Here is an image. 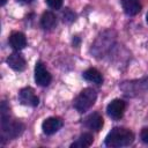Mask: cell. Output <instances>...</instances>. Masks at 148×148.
I'll return each mask as SVG.
<instances>
[{"label": "cell", "instance_id": "cell-13", "mask_svg": "<svg viewBox=\"0 0 148 148\" xmlns=\"http://www.w3.org/2000/svg\"><path fill=\"white\" fill-rule=\"evenodd\" d=\"M82 75H83L84 80H87L89 82H92L96 84H101L103 82V76L96 68H88L87 71L83 72Z\"/></svg>", "mask_w": 148, "mask_h": 148}, {"label": "cell", "instance_id": "cell-16", "mask_svg": "<svg viewBox=\"0 0 148 148\" xmlns=\"http://www.w3.org/2000/svg\"><path fill=\"white\" fill-rule=\"evenodd\" d=\"M74 17H75L74 13H72L68 8H66V9H65V13H64V20H66V21L71 22V21H73V20H74Z\"/></svg>", "mask_w": 148, "mask_h": 148}, {"label": "cell", "instance_id": "cell-8", "mask_svg": "<svg viewBox=\"0 0 148 148\" xmlns=\"http://www.w3.org/2000/svg\"><path fill=\"white\" fill-rule=\"evenodd\" d=\"M7 64L10 68L17 72H22L25 68V59L20 53H12L7 58Z\"/></svg>", "mask_w": 148, "mask_h": 148}, {"label": "cell", "instance_id": "cell-7", "mask_svg": "<svg viewBox=\"0 0 148 148\" xmlns=\"http://www.w3.org/2000/svg\"><path fill=\"white\" fill-rule=\"evenodd\" d=\"M62 127V120L60 118H57V117H50V118H46L43 124H42V130L45 134L47 135H51V134H54L56 132H58L60 128Z\"/></svg>", "mask_w": 148, "mask_h": 148}, {"label": "cell", "instance_id": "cell-11", "mask_svg": "<svg viewBox=\"0 0 148 148\" xmlns=\"http://www.w3.org/2000/svg\"><path fill=\"white\" fill-rule=\"evenodd\" d=\"M121 6L127 15H136L141 10L140 0H121Z\"/></svg>", "mask_w": 148, "mask_h": 148}, {"label": "cell", "instance_id": "cell-3", "mask_svg": "<svg viewBox=\"0 0 148 148\" xmlns=\"http://www.w3.org/2000/svg\"><path fill=\"white\" fill-rule=\"evenodd\" d=\"M96 97L97 94L92 88H84L75 98L74 108L79 112H84L92 106V104L96 101Z\"/></svg>", "mask_w": 148, "mask_h": 148}, {"label": "cell", "instance_id": "cell-17", "mask_svg": "<svg viewBox=\"0 0 148 148\" xmlns=\"http://www.w3.org/2000/svg\"><path fill=\"white\" fill-rule=\"evenodd\" d=\"M140 138L145 143H148V127L142 128L141 133H140Z\"/></svg>", "mask_w": 148, "mask_h": 148}, {"label": "cell", "instance_id": "cell-1", "mask_svg": "<svg viewBox=\"0 0 148 148\" xmlns=\"http://www.w3.org/2000/svg\"><path fill=\"white\" fill-rule=\"evenodd\" d=\"M23 124L20 121L9 119V108L6 102L1 104V138L2 140H9L17 138L23 132Z\"/></svg>", "mask_w": 148, "mask_h": 148}, {"label": "cell", "instance_id": "cell-10", "mask_svg": "<svg viewBox=\"0 0 148 148\" xmlns=\"http://www.w3.org/2000/svg\"><path fill=\"white\" fill-rule=\"evenodd\" d=\"M9 44L10 46L15 50V51H20L22 49L25 47L27 45V38L24 36V34L22 32H13L9 37Z\"/></svg>", "mask_w": 148, "mask_h": 148}, {"label": "cell", "instance_id": "cell-14", "mask_svg": "<svg viewBox=\"0 0 148 148\" xmlns=\"http://www.w3.org/2000/svg\"><path fill=\"white\" fill-rule=\"evenodd\" d=\"M92 141H94V138L90 133H83L76 139V141H74L71 145V147L72 148H86V147H89L92 143Z\"/></svg>", "mask_w": 148, "mask_h": 148}, {"label": "cell", "instance_id": "cell-2", "mask_svg": "<svg viewBox=\"0 0 148 148\" xmlns=\"http://www.w3.org/2000/svg\"><path fill=\"white\" fill-rule=\"evenodd\" d=\"M133 141H134V134L130 130L123 127H114L106 135L104 143L106 147L119 148V147L130 146L132 145Z\"/></svg>", "mask_w": 148, "mask_h": 148}, {"label": "cell", "instance_id": "cell-18", "mask_svg": "<svg viewBox=\"0 0 148 148\" xmlns=\"http://www.w3.org/2000/svg\"><path fill=\"white\" fill-rule=\"evenodd\" d=\"M17 1L23 2V3H29V2H31V1H34V0H17Z\"/></svg>", "mask_w": 148, "mask_h": 148}, {"label": "cell", "instance_id": "cell-9", "mask_svg": "<svg viewBox=\"0 0 148 148\" xmlns=\"http://www.w3.org/2000/svg\"><path fill=\"white\" fill-rule=\"evenodd\" d=\"M84 124L92 131H99L103 127V118L98 112H92L86 118Z\"/></svg>", "mask_w": 148, "mask_h": 148}, {"label": "cell", "instance_id": "cell-12", "mask_svg": "<svg viewBox=\"0 0 148 148\" xmlns=\"http://www.w3.org/2000/svg\"><path fill=\"white\" fill-rule=\"evenodd\" d=\"M40 24L44 29L50 30L56 27L57 24V17L52 12H44L40 17Z\"/></svg>", "mask_w": 148, "mask_h": 148}, {"label": "cell", "instance_id": "cell-6", "mask_svg": "<svg viewBox=\"0 0 148 148\" xmlns=\"http://www.w3.org/2000/svg\"><path fill=\"white\" fill-rule=\"evenodd\" d=\"M18 99L23 105H29V106H37L39 103L38 97L35 95V91L31 88H23L18 92Z\"/></svg>", "mask_w": 148, "mask_h": 148}, {"label": "cell", "instance_id": "cell-19", "mask_svg": "<svg viewBox=\"0 0 148 148\" xmlns=\"http://www.w3.org/2000/svg\"><path fill=\"white\" fill-rule=\"evenodd\" d=\"M6 3V0H1V6H3Z\"/></svg>", "mask_w": 148, "mask_h": 148}, {"label": "cell", "instance_id": "cell-15", "mask_svg": "<svg viewBox=\"0 0 148 148\" xmlns=\"http://www.w3.org/2000/svg\"><path fill=\"white\" fill-rule=\"evenodd\" d=\"M45 2L52 9H59L62 6V0H45Z\"/></svg>", "mask_w": 148, "mask_h": 148}, {"label": "cell", "instance_id": "cell-5", "mask_svg": "<svg viewBox=\"0 0 148 148\" xmlns=\"http://www.w3.org/2000/svg\"><path fill=\"white\" fill-rule=\"evenodd\" d=\"M124 111H125V102L123 99H119V98L111 101L106 106L108 116L114 120L120 119L124 114Z\"/></svg>", "mask_w": 148, "mask_h": 148}, {"label": "cell", "instance_id": "cell-20", "mask_svg": "<svg viewBox=\"0 0 148 148\" xmlns=\"http://www.w3.org/2000/svg\"><path fill=\"white\" fill-rule=\"evenodd\" d=\"M146 21H147V23H148V13H147V15H146Z\"/></svg>", "mask_w": 148, "mask_h": 148}, {"label": "cell", "instance_id": "cell-4", "mask_svg": "<svg viewBox=\"0 0 148 148\" xmlns=\"http://www.w3.org/2000/svg\"><path fill=\"white\" fill-rule=\"evenodd\" d=\"M51 79H52L51 74L45 68L44 64L40 61L36 62V66H35V81H36V83L40 87H46L50 84Z\"/></svg>", "mask_w": 148, "mask_h": 148}]
</instances>
